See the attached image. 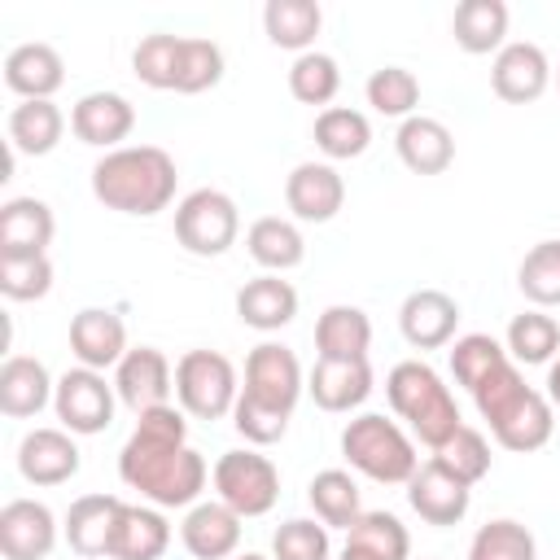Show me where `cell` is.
<instances>
[{
  "mask_svg": "<svg viewBox=\"0 0 560 560\" xmlns=\"http://www.w3.org/2000/svg\"><path fill=\"white\" fill-rule=\"evenodd\" d=\"M52 394H57V385L39 359H31V354L4 359V368H0V411L4 416H13V420L39 416L52 402Z\"/></svg>",
  "mask_w": 560,
  "mask_h": 560,
  "instance_id": "484cf974",
  "label": "cell"
},
{
  "mask_svg": "<svg viewBox=\"0 0 560 560\" xmlns=\"http://www.w3.org/2000/svg\"><path fill=\"white\" fill-rule=\"evenodd\" d=\"M241 236V210L219 188H197L175 206V241L197 258H219Z\"/></svg>",
  "mask_w": 560,
  "mask_h": 560,
  "instance_id": "52a82bcc",
  "label": "cell"
},
{
  "mask_svg": "<svg viewBox=\"0 0 560 560\" xmlns=\"http://www.w3.org/2000/svg\"><path fill=\"white\" fill-rule=\"evenodd\" d=\"M337 88H341V70H337V61L328 52H315L311 48V52L293 57V66H289V92L302 105H328L337 96Z\"/></svg>",
  "mask_w": 560,
  "mask_h": 560,
  "instance_id": "ee69618b",
  "label": "cell"
},
{
  "mask_svg": "<svg viewBox=\"0 0 560 560\" xmlns=\"http://www.w3.org/2000/svg\"><path fill=\"white\" fill-rule=\"evenodd\" d=\"M118 512H122L118 494H79L70 503V512H66V542H70V551H79L88 560L109 556V538H114Z\"/></svg>",
  "mask_w": 560,
  "mask_h": 560,
  "instance_id": "4316f807",
  "label": "cell"
},
{
  "mask_svg": "<svg viewBox=\"0 0 560 560\" xmlns=\"http://www.w3.org/2000/svg\"><path fill=\"white\" fill-rule=\"evenodd\" d=\"M271 556L276 560H328V525L293 516L271 534Z\"/></svg>",
  "mask_w": 560,
  "mask_h": 560,
  "instance_id": "7dc6e473",
  "label": "cell"
},
{
  "mask_svg": "<svg viewBox=\"0 0 560 560\" xmlns=\"http://www.w3.org/2000/svg\"><path fill=\"white\" fill-rule=\"evenodd\" d=\"M210 477H214L219 503H228L241 521L267 516L280 499V468L258 451H223Z\"/></svg>",
  "mask_w": 560,
  "mask_h": 560,
  "instance_id": "ba28073f",
  "label": "cell"
},
{
  "mask_svg": "<svg viewBox=\"0 0 560 560\" xmlns=\"http://www.w3.org/2000/svg\"><path fill=\"white\" fill-rule=\"evenodd\" d=\"M57 547V516L39 499H9L0 508V551L4 560H44Z\"/></svg>",
  "mask_w": 560,
  "mask_h": 560,
  "instance_id": "5bb4252c",
  "label": "cell"
},
{
  "mask_svg": "<svg viewBox=\"0 0 560 560\" xmlns=\"http://www.w3.org/2000/svg\"><path fill=\"white\" fill-rule=\"evenodd\" d=\"M407 503L411 512L424 521V525H459L468 516V503H472V486H464L455 472H446L438 459L420 464L416 477L407 481Z\"/></svg>",
  "mask_w": 560,
  "mask_h": 560,
  "instance_id": "7c38bea8",
  "label": "cell"
},
{
  "mask_svg": "<svg viewBox=\"0 0 560 560\" xmlns=\"http://www.w3.org/2000/svg\"><path fill=\"white\" fill-rule=\"evenodd\" d=\"M4 83L22 101H52V92L66 83V61L52 44H18L4 57Z\"/></svg>",
  "mask_w": 560,
  "mask_h": 560,
  "instance_id": "cb8c5ba5",
  "label": "cell"
},
{
  "mask_svg": "<svg viewBox=\"0 0 560 560\" xmlns=\"http://www.w3.org/2000/svg\"><path fill=\"white\" fill-rule=\"evenodd\" d=\"M219 79H223V48L214 39L184 35V44H179V70H175V92L197 96V92H210Z\"/></svg>",
  "mask_w": 560,
  "mask_h": 560,
  "instance_id": "7bdbcfd3",
  "label": "cell"
},
{
  "mask_svg": "<svg viewBox=\"0 0 560 560\" xmlns=\"http://www.w3.org/2000/svg\"><path fill=\"white\" fill-rule=\"evenodd\" d=\"M179 44L184 35H144L131 52V70L144 88H158V92H175V70H179Z\"/></svg>",
  "mask_w": 560,
  "mask_h": 560,
  "instance_id": "b9f144b4",
  "label": "cell"
},
{
  "mask_svg": "<svg viewBox=\"0 0 560 560\" xmlns=\"http://www.w3.org/2000/svg\"><path fill=\"white\" fill-rule=\"evenodd\" d=\"M455 324H459V302L442 289H416L398 306V328H402L407 346H416V350L446 346L455 337Z\"/></svg>",
  "mask_w": 560,
  "mask_h": 560,
  "instance_id": "e0dca14e",
  "label": "cell"
},
{
  "mask_svg": "<svg viewBox=\"0 0 560 560\" xmlns=\"http://www.w3.org/2000/svg\"><path fill=\"white\" fill-rule=\"evenodd\" d=\"M368 346H372V319L359 306L337 302L315 319L319 359H368Z\"/></svg>",
  "mask_w": 560,
  "mask_h": 560,
  "instance_id": "4dcf8cb0",
  "label": "cell"
},
{
  "mask_svg": "<svg viewBox=\"0 0 560 560\" xmlns=\"http://www.w3.org/2000/svg\"><path fill=\"white\" fill-rule=\"evenodd\" d=\"M324 26V9L315 0H267L262 9V31L276 48H289V52H311L315 35Z\"/></svg>",
  "mask_w": 560,
  "mask_h": 560,
  "instance_id": "1f68e13d",
  "label": "cell"
},
{
  "mask_svg": "<svg viewBox=\"0 0 560 560\" xmlns=\"http://www.w3.org/2000/svg\"><path fill=\"white\" fill-rule=\"evenodd\" d=\"M556 88H560V70H556Z\"/></svg>",
  "mask_w": 560,
  "mask_h": 560,
  "instance_id": "f5cc1de1",
  "label": "cell"
},
{
  "mask_svg": "<svg viewBox=\"0 0 560 560\" xmlns=\"http://www.w3.org/2000/svg\"><path fill=\"white\" fill-rule=\"evenodd\" d=\"M433 459H438L446 472H455L464 486H477V481L490 472V442H486L477 429L459 424L455 438H446V442L433 451Z\"/></svg>",
  "mask_w": 560,
  "mask_h": 560,
  "instance_id": "f6af8a7d",
  "label": "cell"
},
{
  "mask_svg": "<svg viewBox=\"0 0 560 560\" xmlns=\"http://www.w3.org/2000/svg\"><path fill=\"white\" fill-rule=\"evenodd\" d=\"M451 35L472 57L499 52L503 48V35H508V4L503 0H464V4H455Z\"/></svg>",
  "mask_w": 560,
  "mask_h": 560,
  "instance_id": "d6a6232c",
  "label": "cell"
},
{
  "mask_svg": "<svg viewBox=\"0 0 560 560\" xmlns=\"http://www.w3.org/2000/svg\"><path fill=\"white\" fill-rule=\"evenodd\" d=\"M472 402L481 411V420L490 424L494 442L503 451H516V455H529L538 446L551 442V429H556V416H551V398L529 389L525 376L516 372V363H503L499 372H490L477 389H472Z\"/></svg>",
  "mask_w": 560,
  "mask_h": 560,
  "instance_id": "3957f363",
  "label": "cell"
},
{
  "mask_svg": "<svg viewBox=\"0 0 560 560\" xmlns=\"http://www.w3.org/2000/svg\"><path fill=\"white\" fill-rule=\"evenodd\" d=\"M315 144H319V153L332 158V162L359 158V153H368V144H372V122H368V114H359V109L328 105V109H319V118H315Z\"/></svg>",
  "mask_w": 560,
  "mask_h": 560,
  "instance_id": "836d02e7",
  "label": "cell"
},
{
  "mask_svg": "<svg viewBox=\"0 0 560 560\" xmlns=\"http://www.w3.org/2000/svg\"><path fill=\"white\" fill-rule=\"evenodd\" d=\"M385 398L394 407L398 420H407V429L429 446L438 451L446 438H455V429L464 424L459 420V407L446 389V381L424 363V359H402L389 368L385 376Z\"/></svg>",
  "mask_w": 560,
  "mask_h": 560,
  "instance_id": "277c9868",
  "label": "cell"
},
{
  "mask_svg": "<svg viewBox=\"0 0 560 560\" xmlns=\"http://www.w3.org/2000/svg\"><path fill=\"white\" fill-rule=\"evenodd\" d=\"M306 389L319 411H332V416L354 411L372 394V363L368 359H315Z\"/></svg>",
  "mask_w": 560,
  "mask_h": 560,
  "instance_id": "d6986e66",
  "label": "cell"
},
{
  "mask_svg": "<svg viewBox=\"0 0 560 560\" xmlns=\"http://www.w3.org/2000/svg\"><path fill=\"white\" fill-rule=\"evenodd\" d=\"M503 350L512 363H551L556 350H560V324L547 315V311H521L512 324H508V337H503Z\"/></svg>",
  "mask_w": 560,
  "mask_h": 560,
  "instance_id": "d590c367",
  "label": "cell"
},
{
  "mask_svg": "<svg viewBox=\"0 0 560 560\" xmlns=\"http://www.w3.org/2000/svg\"><path fill=\"white\" fill-rule=\"evenodd\" d=\"M516 289L538 306H560V241H538L521 267H516Z\"/></svg>",
  "mask_w": 560,
  "mask_h": 560,
  "instance_id": "74e56055",
  "label": "cell"
},
{
  "mask_svg": "<svg viewBox=\"0 0 560 560\" xmlns=\"http://www.w3.org/2000/svg\"><path fill=\"white\" fill-rule=\"evenodd\" d=\"M503 363H512L508 359V350H503V341H494L490 332H468V337H455V346H451V376L472 394L490 372H499Z\"/></svg>",
  "mask_w": 560,
  "mask_h": 560,
  "instance_id": "ab89813d",
  "label": "cell"
},
{
  "mask_svg": "<svg viewBox=\"0 0 560 560\" xmlns=\"http://www.w3.org/2000/svg\"><path fill=\"white\" fill-rule=\"evenodd\" d=\"M394 149H398V162L411 175H442L455 162V136H451V127L438 122V118H424V114L402 118V127L394 136Z\"/></svg>",
  "mask_w": 560,
  "mask_h": 560,
  "instance_id": "603a6c76",
  "label": "cell"
},
{
  "mask_svg": "<svg viewBox=\"0 0 560 560\" xmlns=\"http://www.w3.org/2000/svg\"><path fill=\"white\" fill-rule=\"evenodd\" d=\"M166 547H171L166 516L158 508H144V503H122L105 560H162Z\"/></svg>",
  "mask_w": 560,
  "mask_h": 560,
  "instance_id": "d4e9b609",
  "label": "cell"
},
{
  "mask_svg": "<svg viewBox=\"0 0 560 560\" xmlns=\"http://www.w3.org/2000/svg\"><path fill=\"white\" fill-rule=\"evenodd\" d=\"M341 560H376L372 551H359V547H341Z\"/></svg>",
  "mask_w": 560,
  "mask_h": 560,
  "instance_id": "f907efd6",
  "label": "cell"
},
{
  "mask_svg": "<svg viewBox=\"0 0 560 560\" xmlns=\"http://www.w3.org/2000/svg\"><path fill=\"white\" fill-rule=\"evenodd\" d=\"M179 542L188 547L192 560H228L241 547V516L219 499L192 503L179 525Z\"/></svg>",
  "mask_w": 560,
  "mask_h": 560,
  "instance_id": "7402d4cb",
  "label": "cell"
},
{
  "mask_svg": "<svg viewBox=\"0 0 560 560\" xmlns=\"http://www.w3.org/2000/svg\"><path fill=\"white\" fill-rule=\"evenodd\" d=\"M61 131H66V114L52 101H18L9 109V149L13 153L44 158L61 144Z\"/></svg>",
  "mask_w": 560,
  "mask_h": 560,
  "instance_id": "f1b7e54d",
  "label": "cell"
},
{
  "mask_svg": "<svg viewBox=\"0 0 560 560\" xmlns=\"http://www.w3.org/2000/svg\"><path fill=\"white\" fill-rule=\"evenodd\" d=\"M368 92V105L385 118H411L416 105H420V79L407 70V66H381L368 74L363 83Z\"/></svg>",
  "mask_w": 560,
  "mask_h": 560,
  "instance_id": "f35d334b",
  "label": "cell"
},
{
  "mask_svg": "<svg viewBox=\"0 0 560 560\" xmlns=\"http://www.w3.org/2000/svg\"><path fill=\"white\" fill-rule=\"evenodd\" d=\"M547 398H551V407H560V359L547 368Z\"/></svg>",
  "mask_w": 560,
  "mask_h": 560,
  "instance_id": "681fc988",
  "label": "cell"
},
{
  "mask_svg": "<svg viewBox=\"0 0 560 560\" xmlns=\"http://www.w3.org/2000/svg\"><path fill=\"white\" fill-rule=\"evenodd\" d=\"M18 472L31 486H61L79 472V446L70 429H31L18 442Z\"/></svg>",
  "mask_w": 560,
  "mask_h": 560,
  "instance_id": "ffe728a7",
  "label": "cell"
},
{
  "mask_svg": "<svg viewBox=\"0 0 560 560\" xmlns=\"http://www.w3.org/2000/svg\"><path fill=\"white\" fill-rule=\"evenodd\" d=\"M57 219L39 197H13L0 206V258H35L48 254Z\"/></svg>",
  "mask_w": 560,
  "mask_h": 560,
  "instance_id": "44dd1931",
  "label": "cell"
},
{
  "mask_svg": "<svg viewBox=\"0 0 560 560\" xmlns=\"http://www.w3.org/2000/svg\"><path fill=\"white\" fill-rule=\"evenodd\" d=\"M245 245H249V258H254L258 267H267L271 276L293 271V267L306 258V241H302L298 223H289V219H280V214L254 219L249 232H245Z\"/></svg>",
  "mask_w": 560,
  "mask_h": 560,
  "instance_id": "f546056e",
  "label": "cell"
},
{
  "mask_svg": "<svg viewBox=\"0 0 560 560\" xmlns=\"http://www.w3.org/2000/svg\"><path fill=\"white\" fill-rule=\"evenodd\" d=\"M175 398L179 411L197 416V420H219L232 416L236 398H241V381L228 354L219 350H188L175 363Z\"/></svg>",
  "mask_w": 560,
  "mask_h": 560,
  "instance_id": "8992f818",
  "label": "cell"
},
{
  "mask_svg": "<svg viewBox=\"0 0 560 560\" xmlns=\"http://www.w3.org/2000/svg\"><path fill=\"white\" fill-rule=\"evenodd\" d=\"M70 350L79 368H96V372L118 368L127 354V324L105 306H83L70 319Z\"/></svg>",
  "mask_w": 560,
  "mask_h": 560,
  "instance_id": "ac0fdd59",
  "label": "cell"
},
{
  "mask_svg": "<svg viewBox=\"0 0 560 560\" xmlns=\"http://www.w3.org/2000/svg\"><path fill=\"white\" fill-rule=\"evenodd\" d=\"M468 560H538V542L521 521H486L472 542H468Z\"/></svg>",
  "mask_w": 560,
  "mask_h": 560,
  "instance_id": "60d3db41",
  "label": "cell"
},
{
  "mask_svg": "<svg viewBox=\"0 0 560 560\" xmlns=\"http://www.w3.org/2000/svg\"><path fill=\"white\" fill-rule=\"evenodd\" d=\"M547 83H551V61H547V52H542L538 44H529V39L503 44V48L494 52V61H490V88H494V96L508 101V105H529V101H538V96L547 92Z\"/></svg>",
  "mask_w": 560,
  "mask_h": 560,
  "instance_id": "8fae6325",
  "label": "cell"
},
{
  "mask_svg": "<svg viewBox=\"0 0 560 560\" xmlns=\"http://www.w3.org/2000/svg\"><path fill=\"white\" fill-rule=\"evenodd\" d=\"M232 424H236V433H241L245 442H254V446H271V442H280V438H284L289 416H280V411H267V407H254V402L236 398V407H232Z\"/></svg>",
  "mask_w": 560,
  "mask_h": 560,
  "instance_id": "c3c4849f",
  "label": "cell"
},
{
  "mask_svg": "<svg viewBox=\"0 0 560 560\" xmlns=\"http://www.w3.org/2000/svg\"><path fill=\"white\" fill-rule=\"evenodd\" d=\"M284 201L302 223H328L346 206V179L328 162H298L284 179Z\"/></svg>",
  "mask_w": 560,
  "mask_h": 560,
  "instance_id": "9a60e30c",
  "label": "cell"
},
{
  "mask_svg": "<svg viewBox=\"0 0 560 560\" xmlns=\"http://www.w3.org/2000/svg\"><path fill=\"white\" fill-rule=\"evenodd\" d=\"M341 455L350 468H359L363 477H372L381 486H407L420 468L411 438L376 411H363L341 429Z\"/></svg>",
  "mask_w": 560,
  "mask_h": 560,
  "instance_id": "5b68a950",
  "label": "cell"
},
{
  "mask_svg": "<svg viewBox=\"0 0 560 560\" xmlns=\"http://www.w3.org/2000/svg\"><path fill=\"white\" fill-rule=\"evenodd\" d=\"M118 477L153 508H192L206 490V459L188 446V420L179 407H149L136 416L131 438L118 451Z\"/></svg>",
  "mask_w": 560,
  "mask_h": 560,
  "instance_id": "6da1fadb",
  "label": "cell"
},
{
  "mask_svg": "<svg viewBox=\"0 0 560 560\" xmlns=\"http://www.w3.org/2000/svg\"><path fill=\"white\" fill-rule=\"evenodd\" d=\"M131 127H136V105L122 92H88L70 109V131L83 144H96V149H109V153L122 149L118 140H127Z\"/></svg>",
  "mask_w": 560,
  "mask_h": 560,
  "instance_id": "2e32d148",
  "label": "cell"
},
{
  "mask_svg": "<svg viewBox=\"0 0 560 560\" xmlns=\"http://www.w3.org/2000/svg\"><path fill=\"white\" fill-rule=\"evenodd\" d=\"M306 499L315 508V516L332 529H350L359 516H363V503H359V486L346 468H324L311 477L306 486Z\"/></svg>",
  "mask_w": 560,
  "mask_h": 560,
  "instance_id": "e575fe53",
  "label": "cell"
},
{
  "mask_svg": "<svg viewBox=\"0 0 560 560\" xmlns=\"http://www.w3.org/2000/svg\"><path fill=\"white\" fill-rule=\"evenodd\" d=\"M236 315H241V324H249L258 332H276L298 315V289L271 271L254 276L236 289Z\"/></svg>",
  "mask_w": 560,
  "mask_h": 560,
  "instance_id": "83f0119b",
  "label": "cell"
},
{
  "mask_svg": "<svg viewBox=\"0 0 560 560\" xmlns=\"http://www.w3.org/2000/svg\"><path fill=\"white\" fill-rule=\"evenodd\" d=\"M175 158L158 144H122L92 166V192L118 214H158L175 201Z\"/></svg>",
  "mask_w": 560,
  "mask_h": 560,
  "instance_id": "7a4b0ae2",
  "label": "cell"
},
{
  "mask_svg": "<svg viewBox=\"0 0 560 560\" xmlns=\"http://www.w3.org/2000/svg\"><path fill=\"white\" fill-rule=\"evenodd\" d=\"M236 560H267V556H254V551H245V556H236Z\"/></svg>",
  "mask_w": 560,
  "mask_h": 560,
  "instance_id": "816d5d0a",
  "label": "cell"
},
{
  "mask_svg": "<svg viewBox=\"0 0 560 560\" xmlns=\"http://www.w3.org/2000/svg\"><path fill=\"white\" fill-rule=\"evenodd\" d=\"M346 547L372 551L376 560H407L411 556V534L394 512H363L346 529Z\"/></svg>",
  "mask_w": 560,
  "mask_h": 560,
  "instance_id": "8d00e7d4",
  "label": "cell"
},
{
  "mask_svg": "<svg viewBox=\"0 0 560 560\" xmlns=\"http://www.w3.org/2000/svg\"><path fill=\"white\" fill-rule=\"evenodd\" d=\"M114 385L96 372V368H70L61 381H57V394H52V411L57 420L70 429V433H105L109 420H114Z\"/></svg>",
  "mask_w": 560,
  "mask_h": 560,
  "instance_id": "30bf717a",
  "label": "cell"
},
{
  "mask_svg": "<svg viewBox=\"0 0 560 560\" xmlns=\"http://www.w3.org/2000/svg\"><path fill=\"white\" fill-rule=\"evenodd\" d=\"M52 289V262L48 254L35 258H0V293L9 302H35Z\"/></svg>",
  "mask_w": 560,
  "mask_h": 560,
  "instance_id": "bcb514c9",
  "label": "cell"
},
{
  "mask_svg": "<svg viewBox=\"0 0 560 560\" xmlns=\"http://www.w3.org/2000/svg\"><path fill=\"white\" fill-rule=\"evenodd\" d=\"M302 363L289 346L280 341H262L249 350L245 359V385H241V398L254 402V407H267V411H280V416H293L298 398H302Z\"/></svg>",
  "mask_w": 560,
  "mask_h": 560,
  "instance_id": "9c48e42d",
  "label": "cell"
},
{
  "mask_svg": "<svg viewBox=\"0 0 560 560\" xmlns=\"http://www.w3.org/2000/svg\"><path fill=\"white\" fill-rule=\"evenodd\" d=\"M114 389L118 398L140 416L149 407H166L171 389H175V372L166 363V354L158 346H136L122 354V363L114 368Z\"/></svg>",
  "mask_w": 560,
  "mask_h": 560,
  "instance_id": "4fadbf2b",
  "label": "cell"
}]
</instances>
